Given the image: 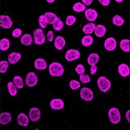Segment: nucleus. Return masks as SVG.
Masks as SVG:
<instances>
[{
    "instance_id": "f3484780",
    "label": "nucleus",
    "mask_w": 130,
    "mask_h": 130,
    "mask_svg": "<svg viewBox=\"0 0 130 130\" xmlns=\"http://www.w3.org/2000/svg\"><path fill=\"white\" fill-rule=\"evenodd\" d=\"M35 67L37 70H43L46 68L47 64L44 59H42V58H39L36 60L35 62Z\"/></svg>"
},
{
    "instance_id": "4c0bfd02",
    "label": "nucleus",
    "mask_w": 130,
    "mask_h": 130,
    "mask_svg": "<svg viewBox=\"0 0 130 130\" xmlns=\"http://www.w3.org/2000/svg\"><path fill=\"white\" fill-rule=\"evenodd\" d=\"M22 34V30L20 29H16L12 32V36L14 38H19Z\"/></svg>"
},
{
    "instance_id": "423d86ee",
    "label": "nucleus",
    "mask_w": 130,
    "mask_h": 130,
    "mask_svg": "<svg viewBox=\"0 0 130 130\" xmlns=\"http://www.w3.org/2000/svg\"><path fill=\"white\" fill-rule=\"evenodd\" d=\"M80 96L84 100L90 101L93 98V93L89 88H83L80 92Z\"/></svg>"
},
{
    "instance_id": "4be33fe9",
    "label": "nucleus",
    "mask_w": 130,
    "mask_h": 130,
    "mask_svg": "<svg viewBox=\"0 0 130 130\" xmlns=\"http://www.w3.org/2000/svg\"><path fill=\"white\" fill-rule=\"evenodd\" d=\"M96 25L94 23H89L84 26L83 31L86 34H91L95 32Z\"/></svg>"
},
{
    "instance_id": "f257e3e1",
    "label": "nucleus",
    "mask_w": 130,
    "mask_h": 130,
    "mask_svg": "<svg viewBox=\"0 0 130 130\" xmlns=\"http://www.w3.org/2000/svg\"><path fill=\"white\" fill-rule=\"evenodd\" d=\"M49 71L52 76L58 77L64 73V69L62 65L58 62H53L49 67Z\"/></svg>"
},
{
    "instance_id": "a211bd4d",
    "label": "nucleus",
    "mask_w": 130,
    "mask_h": 130,
    "mask_svg": "<svg viewBox=\"0 0 130 130\" xmlns=\"http://www.w3.org/2000/svg\"><path fill=\"white\" fill-rule=\"evenodd\" d=\"M21 55L20 53H16V52H13L9 55L8 57V61L10 64H14L17 63L19 59H21Z\"/></svg>"
},
{
    "instance_id": "5701e85b",
    "label": "nucleus",
    "mask_w": 130,
    "mask_h": 130,
    "mask_svg": "<svg viewBox=\"0 0 130 130\" xmlns=\"http://www.w3.org/2000/svg\"><path fill=\"white\" fill-rule=\"evenodd\" d=\"M45 18H46L47 22L49 24H52L55 22V21L56 20L57 18V17L52 12H46L45 13L44 15Z\"/></svg>"
},
{
    "instance_id": "4468645a",
    "label": "nucleus",
    "mask_w": 130,
    "mask_h": 130,
    "mask_svg": "<svg viewBox=\"0 0 130 130\" xmlns=\"http://www.w3.org/2000/svg\"><path fill=\"white\" fill-rule=\"evenodd\" d=\"M12 120V116L9 113L4 112L0 114V123L1 125H7Z\"/></svg>"
},
{
    "instance_id": "9d476101",
    "label": "nucleus",
    "mask_w": 130,
    "mask_h": 130,
    "mask_svg": "<svg viewBox=\"0 0 130 130\" xmlns=\"http://www.w3.org/2000/svg\"><path fill=\"white\" fill-rule=\"evenodd\" d=\"M29 117L32 122H37L40 118V111L38 108H32L29 111Z\"/></svg>"
},
{
    "instance_id": "e433bc0d",
    "label": "nucleus",
    "mask_w": 130,
    "mask_h": 130,
    "mask_svg": "<svg viewBox=\"0 0 130 130\" xmlns=\"http://www.w3.org/2000/svg\"><path fill=\"white\" fill-rule=\"evenodd\" d=\"M75 71L78 74H80V75H81V74H84V71H85V70H84V66H83V65H81V64L78 65L77 67L75 68Z\"/></svg>"
},
{
    "instance_id": "a19ab883",
    "label": "nucleus",
    "mask_w": 130,
    "mask_h": 130,
    "mask_svg": "<svg viewBox=\"0 0 130 130\" xmlns=\"http://www.w3.org/2000/svg\"><path fill=\"white\" fill-rule=\"evenodd\" d=\"M99 1L101 3L102 5H103V6H108L110 3V0H99Z\"/></svg>"
},
{
    "instance_id": "393cba45",
    "label": "nucleus",
    "mask_w": 130,
    "mask_h": 130,
    "mask_svg": "<svg viewBox=\"0 0 130 130\" xmlns=\"http://www.w3.org/2000/svg\"><path fill=\"white\" fill-rule=\"evenodd\" d=\"M10 47V41L7 38H3L0 41V49L2 51H6Z\"/></svg>"
},
{
    "instance_id": "cd10ccee",
    "label": "nucleus",
    "mask_w": 130,
    "mask_h": 130,
    "mask_svg": "<svg viewBox=\"0 0 130 130\" xmlns=\"http://www.w3.org/2000/svg\"><path fill=\"white\" fill-rule=\"evenodd\" d=\"M120 47L123 51H129V41L128 40H123L120 43Z\"/></svg>"
},
{
    "instance_id": "39448f33",
    "label": "nucleus",
    "mask_w": 130,
    "mask_h": 130,
    "mask_svg": "<svg viewBox=\"0 0 130 130\" xmlns=\"http://www.w3.org/2000/svg\"><path fill=\"white\" fill-rule=\"evenodd\" d=\"M26 84L29 87H32L37 84L38 82V77L36 74L34 72H30L27 74L25 79Z\"/></svg>"
},
{
    "instance_id": "f8f14e48",
    "label": "nucleus",
    "mask_w": 130,
    "mask_h": 130,
    "mask_svg": "<svg viewBox=\"0 0 130 130\" xmlns=\"http://www.w3.org/2000/svg\"><path fill=\"white\" fill-rule=\"evenodd\" d=\"M85 17L89 21H95L98 17V13L95 10L89 9L85 12Z\"/></svg>"
},
{
    "instance_id": "f704fd0d",
    "label": "nucleus",
    "mask_w": 130,
    "mask_h": 130,
    "mask_svg": "<svg viewBox=\"0 0 130 130\" xmlns=\"http://www.w3.org/2000/svg\"><path fill=\"white\" fill-rule=\"evenodd\" d=\"M76 21V18L74 17V16H68L66 18V24L68 25L71 26Z\"/></svg>"
},
{
    "instance_id": "7ed1b4c3",
    "label": "nucleus",
    "mask_w": 130,
    "mask_h": 130,
    "mask_svg": "<svg viewBox=\"0 0 130 130\" xmlns=\"http://www.w3.org/2000/svg\"><path fill=\"white\" fill-rule=\"evenodd\" d=\"M108 117L110 121L113 124H118L121 121V114L118 109L116 108H112L108 112Z\"/></svg>"
},
{
    "instance_id": "72a5a7b5",
    "label": "nucleus",
    "mask_w": 130,
    "mask_h": 130,
    "mask_svg": "<svg viewBox=\"0 0 130 130\" xmlns=\"http://www.w3.org/2000/svg\"><path fill=\"white\" fill-rule=\"evenodd\" d=\"M70 88L73 90H75L80 87V84L78 81L75 80H72L69 83Z\"/></svg>"
},
{
    "instance_id": "aec40b11",
    "label": "nucleus",
    "mask_w": 130,
    "mask_h": 130,
    "mask_svg": "<svg viewBox=\"0 0 130 130\" xmlns=\"http://www.w3.org/2000/svg\"><path fill=\"white\" fill-rule=\"evenodd\" d=\"M95 33L98 37H103L106 33V28L102 25H98L96 26Z\"/></svg>"
},
{
    "instance_id": "473e14b6",
    "label": "nucleus",
    "mask_w": 130,
    "mask_h": 130,
    "mask_svg": "<svg viewBox=\"0 0 130 130\" xmlns=\"http://www.w3.org/2000/svg\"><path fill=\"white\" fill-rule=\"evenodd\" d=\"M39 25L42 29L46 28L47 25H48V22H47V21L44 15H41L39 17Z\"/></svg>"
},
{
    "instance_id": "1a4fd4ad",
    "label": "nucleus",
    "mask_w": 130,
    "mask_h": 130,
    "mask_svg": "<svg viewBox=\"0 0 130 130\" xmlns=\"http://www.w3.org/2000/svg\"><path fill=\"white\" fill-rule=\"evenodd\" d=\"M117 46V43L115 38H108L105 40L104 43V47L108 51H113Z\"/></svg>"
},
{
    "instance_id": "ea45409f",
    "label": "nucleus",
    "mask_w": 130,
    "mask_h": 130,
    "mask_svg": "<svg viewBox=\"0 0 130 130\" xmlns=\"http://www.w3.org/2000/svg\"><path fill=\"white\" fill-rule=\"evenodd\" d=\"M97 71V66L96 65H93L91 67V69H90V73L92 75L95 74L96 73Z\"/></svg>"
},
{
    "instance_id": "412c9836",
    "label": "nucleus",
    "mask_w": 130,
    "mask_h": 130,
    "mask_svg": "<svg viewBox=\"0 0 130 130\" xmlns=\"http://www.w3.org/2000/svg\"><path fill=\"white\" fill-rule=\"evenodd\" d=\"M99 55L96 53H92L89 55L87 59V62L90 66H93V65H96L98 62L99 61Z\"/></svg>"
},
{
    "instance_id": "37998d69",
    "label": "nucleus",
    "mask_w": 130,
    "mask_h": 130,
    "mask_svg": "<svg viewBox=\"0 0 130 130\" xmlns=\"http://www.w3.org/2000/svg\"><path fill=\"white\" fill-rule=\"evenodd\" d=\"M129 110H128V111L126 112V119H127V121L128 122H130V120H129Z\"/></svg>"
},
{
    "instance_id": "6e6552de",
    "label": "nucleus",
    "mask_w": 130,
    "mask_h": 130,
    "mask_svg": "<svg viewBox=\"0 0 130 130\" xmlns=\"http://www.w3.org/2000/svg\"><path fill=\"white\" fill-rule=\"evenodd\" d=\"M13 22L9 16H0V26L4 29H10L12 27Z\"/></svg>"
},
{
    "instance_id": "0eeeda50",
    "label": "nucleus",
    "mask_w": 130,
    "mask_h": 130,
    "mask_svg": "<svg viewBox=\"0 0 130 130\" xmlns=\"http://www.w3.org/2000/svg\"><path fill=\"white\" fill-rule=\"evenodd\" d=\"M80 57V53L79 51L75 49L68 50L65 55V58L68 61H73L77 60Z\"/></svg>"
},
{
    "instance_id": "bb28decb",
    "label": "nucleus",
    "mask_w": 130,
    "mask_h": 130,
    "mask_svg": "<svg viewBox=\"0 0 130 130\" xmlns=\"http://www.w3.org/2000/svg\"><path fill=\"white\" fill-rule=\"evenodd\" d=\"M13 83L16 88L19 89L22 88L24 87V82L22 77L19 76H16L13 77Z\"/></svg>"
},
{
    "instance_id": "c756f323",
    "label": "nucleus",
    "mask_w": 130,
    "mask_h": 130,
    "mask_svg": "<svg viewBox=\"0 0 130 130\" xmlns=\"http://www.w3.org/2000/svg\"><path fill=\"white\" fill-rule=\"evenodd\" d=\"M73 10L76 12H82L86 10V6L82 3H77L73 6Z\"/></svg>"
},
{
    "instance_id": "20e7f679",
    "label": "nucleus",
    "mask_w": 130,
    "mask_h": 130,
    "mask_svg": "<svg viewBox=\"0 0 130 130\" xmlns=\"http://www.w3.org/2000/svg\"><path fill=\"white\" fill-rule=\"evenodd\" d=\"M35 43L37 45H42L45 42V36L43 30L40 29H37L33 32Z\"/></svg>"
},
{
    "instance_id": "6ab92c4d",
    "label": "nucleus",
    "mask_w": 130,
    "mask_h": 130,
    "mask_svg": "<svg viewBox=\"0 0 130 130\" xmlns=\"http://www.w3.org/2000/svg\"><path fill=\"white\" fill-rule=\"evenodd\" d=\"M21 42L22 44L25 45V46H28V45H31L32 43V39L31 36L29 34H25L23 35L21 39Z\"/></svg>"
},
{
    "instance_id": "58836bf2",
    "label": "nucleus",
    "mask_w": 130,
    "mask_h": 130,
    "mask_svg": "<svg viewBox=\"0 0 130 130\" xmlns=\"http://www.w3.org/2000/svg\"><path fill=\"white\" fill-rule=\"evenodd\" d=\"M54 32L52 31H49L47 33V39H48V41L52 42L54 40Z\"/></svg>"
},
{
    "instance_id": "c85d7f7f",
    "label": "nucleus",
    "mask_w": 130,
    "mask_h": 130,
    "mask_svg": "<svg viewBox=\"0 0 130 130\" xmlns=\"http://www.w3.org/2000/svg\"><path fill=\"white\" fill-rule=\"evenodd\" d=\"M53 28L56 31H60L63 29L64 24H63V22L61 21L60 18H57L56 20L55 21V22L53 23Z\"/></svg>"
},
{
    "instance_id": "a18cd8bd",
    "label": "nucleus",
    "mask_w": 130,
    "mask_h": 130,
    "mask_svg": "<svg viewBox=\"0 0 130 130\" xmlns=\"http://www.w3.org/2000/svg\"><path fill=\"white\" fill-rule=\"evenodd\" d=\"M116 2H118V3H121V2H122V0H116Z\"/></svg>"
},
{
    "instance_id": "b1692460",
    "label": "nucleus",
    "mask_w": 130,
    "mask_h": 130,
    "mask_svg": "<svg viewBox=\"0 0 130 130\" xmlns=\"http://www.w3.org/2000/svg\"><path fill=\"white\" fill-rule=\"evenodd\" d=\"M7 88L8 90H9V94L12 96H14L17 95L18 90L17 88L14 84L13 82H10L7 84Z\"/></svg>"
},
{
    "instance_id": "9b49d317",
    "label": "nucleus",
    "mask_w": 130,
    "mask_h": 130,
    "mask_svg": "<svg viewBox=\"0 0 130 130\" xmlns=\"http://www.w3.org/2000/svg\"><path fill=\"white\" fill-rule=\"evenodd\" d=\"M50 106L53 110H61L64 108V102L60 99H54L50 102Z\"/></svg>"
},
{
    "instance_id": "a878e982",
    "label": "nucleus",
    "mask_w": 130,
    "mask_h": 130,
    "mask_svg": "<svg viewBox=\"0 0 130 130\" xmlns=\"http://www.w3.org/2000/svg\"><path fill=\"white\" fill-rule=\"evenodd\" d=\"M93 38L90 35H86L81 40L82 44L85 47L90 46L93 43Z\"/></svg>"
},
{
    "instance_id": "2eb2a0df",
    "label": "nucleus",
    "mask_w": 130,
    "mask_h": 130,
    "mask_svg": "<svg viewBox=\"0 0 130 130\" xmlns=\"http://www.w3.org/2000/svg\"><path fill=\"white\" fill-rule=\"evenodd\" d=\"M119 73L123 77H126L129 75V68L127 65L125 64H122L118 67Z\"/></svg>"
},
{
    "instance_id": "ddd939ff",
    "label": "nucleus",
    "mask_w": 130,
    "mask_h": 130,
    "mask_svg": "<svg viewBox=\"0 0 130 130\" xmlns=\"http://www.w3.org/2000/svg\"><path fill=\"white\" fill-rule=\"evenodd\" d=\"M18 122L20 125L24 126H27L29 123L28 116L24 113L19 114L17 118Z\"/></svg>"
},
{
    "instance_id": "f03ea898",
    "label": "nucleus",
    "mask_w": 130,
    "mask_h": 130,
    "mask_svg": "<svg viewBox=\"0 0 130 130\" xmlns=\"http://www.w3.org/2000/svg\"><path fill=\"white\" fill-rule=\"evenodd\" d=\"M98 85L101 91L106 93L110 88L111 84L106 77L104 76H101L98 80Z\"/></svg>"
},
{
    "instance_id": "7c9ffc66",
    "label": "nucleus",
    "mask_w": 130,
    "mask_h": 130,
    "mask_svg": "<svg viewBox=\"0 0 130 130\" xmlns=\"http://www.w3.org/2000/svg\"><path fill=\"white\" fill-rule=\"evenodd\" d=\"M113 23L117 26H121L124 23V19L119 15H116L113 18Z\"/></svg>"
},
{
    "instance_id": "dca6fc26",
    "label": "nucleus",
    "mask_w": 130,
    "mask_h": 130,
    "mask_svg": "<svg viewBox=\"0 0 130 130\" xmlns=\"http://www.w3.org/2000/svg\"><path fill=\"white\" fill-rule=\"evenodd\" d=\"M65 44H66V41H65L64 38H63L62 36H58L55 40L54 45L55 47L57 50H62L65 45Z\"/></svg>"
},
{
    "instance_id": "79ce46f5",
    "label": "nucleus",
    "mask_w": 130,
    "mask_h": 130,
    "mask_svg": "<svg viewBox=\"0 0 130 130\" xmlns=\"http://www.w3.org/2000/svg\"><path fill=\"white\" fill-rule=\"evenodd\" d=\"M82 2L84 3V4L87 5V6H89V5L92 4L93 1H92V0H83Z\"/></svg>"
},
{
    "instance_id": "c9c22d12",
    "label": "nucleus",
    "mask_w": 130,
    "mask_h": 130,
    "mask_svg": "<svg viewBox=\"0 0 130 130\" xmlns=\"http://www.w3.org/2000/svg\"><path fill=\"white\" fill-rule=\"evenodd\" d=\"M79 79L83 83H88L90 82V77L88 74H81L79 76Z\"/></svg>"
},
{
    "instance_id": "2f4dec72",
    "label": "nucleus",
    "mask_w": 130,
    "mask_h": 130,
    "mask_svg": "<svg viewBox=\"0 0 130 130\" xmlns=\"http://www.w3.org/2000/svg\"><path fill=\"white\" fill-rule=\"evenodd\" d=\"M9 68V62L7 61H1L0 62V73H4L7 71Z\"/></svg>"
},
{
    "instance_id": "c03bdc74",
    "label": "nucleus",
    "mask_w": 130,
    "mask_h": 130,
    "mask_svg": "<svg viewBox=\"0 0 130 130\" xmlns=\"http://www.w3.org/2000/svg\"><path fill=\"white\" fill-rule=\"evenodd\" d=\"M47 2H48L50 3H52L54 2V0H51V1H50V0H47Z\"/></svg>"
}]
</instances>
